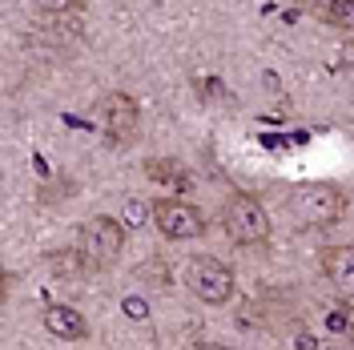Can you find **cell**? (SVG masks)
<instances>
[{
	"instance_id": "obj_6",
	"label": "cell",
	"mask_w": 354,
	"mask_h": 350,
	"mask_svg": "<svg viewBox=\"0 0 354 350\" xmlns=\"http://www.w3.org/2000/svg\"><path fill=\"white\" fill-rule=\"evenodd\" d=\"M149 218L157 221V230L165 238H174V241H189L205 230L201 210L194 201H185V197H157L153 205H149Z\"/></svg>"
},
{
	"instance_id": "obj_13",
	"label": "cell",
	"mask_w": 354,
	"mask_h": 350,
	"mask_svg": "<svg viewBox=\"0 0 354 350\" xmlns=\"http://www.w3.org/2000/svg\"><path fill=\"white\" fill-rule=\"evenodd\" d=\"M44 8H68V4H77V0H41Z\"/></svg>"
},
{
	"instance_id": "obj_14",
	"label": "cell",
	"mask_w": 354,
	"mask_h": 350,
	"mask_svg": "<svg viewBox=\"0 0 354 350\" xmlns=\"http://www.w3.org/2000/svg\"><path fill=\"white\" fill-rule=\"evenodd\" d=\"M302 4H322V0H302Z\"/></svg>"
},
{
	"instance_id": "obj_5",
	"label": "cell",
	"mask_w": 354,
	"mask_h": 350,
	"mask_svg": "<svg viewBox=\"0 0 354 350\" xmlns=\"http://www.w3.org/2000/svg\"><path fill=\"white\" fill-rule=\"evenodd\" d=\"M185 286L198 294L205 306H225L230 298H234V270L221 262V258H209V254H201V258H189L185 262Z\"/></svg>"
},
{
	"instance_id": "obj_12",
	"label": "cell",
	"mask_w": 354,
	"mask_h": 350,
	"mask_svg": "<svg viewBox=\"0 0 354 350\" xmlns=\"http://www.w3.org/2000/svg\"><path fill=\"white\" fill-rule=\"evenodd\" d=\"M125 306H129V314H133V318H145V302H141V298H129Z\"/></svg>"
},
{
	"instance_id": "obj_2",
	"label": "cell",
	"mask_w": 354,
	"mask_h": 350,
	"mask_svg": "<svg viewBox=\"0 0 354 350\" xmlns=\"http://www.w3.org/2000/svg\"><path fill=\"white\" fill-rule=\"evenodd\" d=\"M121 250H125V230H121V221L117 218H88L81 230H77V258L85 270H109L117 258H121Z\"/></svg>"
},
{
	"instance_id": "obj_7",
	"label": "cell",
	"mask_w": 354,
	"mask_h": 350,
	"mask_svg": "<svg viewBox=\"0 0 354 350\" xmlns=\"http://www.w3.org/2000/svg\"><path fill=\"white\" fill-rule=\"evenodd\" d=\"M41 322H44V330H48L53 338H61V342H85L88 338L85 314L73 310V306H44Z\"/></svg>"
},
{
	"instance_id": "obj_11",
	"label": "cell",
	"mask_w": 354,
	"mask_h": 350,
	"mask_svg": "<svg viewBox=\"0 0 354 350\" xmlns=\"http://www.w3.org/2000/svg\"><path fill=\"white\" fill-rule=\"evenodd\" d=\"M125 210H129V214H125V218H129V225H141V221H145V205H141L137 197H129V201H125Z\"/></svg>"
},
{
	"instance_id": "obj_1",
	"label": "cell",
	"mask_w": 354,
	"mask_h": 350,
	"mask_svg": "<svg viewBox=\"0 0 354 350\" xmlns=\"http://www.w3.org/2000/svg\"><path fill=\"white\" fill-rule=\"evenodd\" d=\"M286 205H290V218L298 225L326 230V225H334L346 214V194L338 185H330V181H302V185L290 190Z\"/></svg>"
},
{
	"instance_id": "obj_9",
	"label": "cell",
	"mask_w": 354,
	"mask_h": 350,
	"mask_svg": "<svg viewBox=\"0 0 354 350\" xmlns=\"http://www.w3.org/2000/svg\"><path fill=\"white\" fill-rule=\"evenodd\" d=\"M330 21L338 24V28H346V33H354V0H330Z\"/></svg>"
},
{
	"instance_id": "obj_10",
	"label": "cell",
	"mask_w": 354,
	"mask_h": 350,
	"mask_svg": "<svg viewBox=\"0 0 354 350\" xmlns=\"http://www.w3.org/2000/svg\"><path fill=\"white\" fill-rule=\"evenodd\" d=\"M351 322H354V310L351 306H334L330 314H326V330H330V334H346Z\"/></svg>"
},
{
	"instance_id": "obj_3",
	"label": "cell",
	"mask_w": 354,
	"mask_h": 350,
	"mask_svg": "<svg viewBox=\"0 0 354 350\" xmlns=\"http://www.w3.org/2000/svg\"><path fill=\"white\" fill-rule=\"evenodd\" d=\"M221 230L234 246H266L270 241V214L254 194H230L221 205Z\"/></svg>"
},
{
	"instance_id": "obj_4",
	"label": "cell",
	"mask_w": 354,
	"mask_h": 350,
	"mask_svg": "<svg viewBox=\"0 0 354 350\" xmlns=\"http://www.w3.org/2000/svg\"><path fill=\"white\" fill-rule=\"evenodd\" d=\"M93 121H97V129L109 137L113 145H129L137 129H141V105L133 101L129 93H105L97 105H93Z\"/></svg>"
},
{
	"instance_id": "obj_8",
	"label": "cell",
	"mask_w": 354,
	"mask_h": 350,
	"mask_svg": "<svg viewBox=\"0 0 354 350\" xmlns=\"http://www.w3.org/2000/svg\"><path fill=\"white\" fill-rule=\"evenodd\" d=\"M322 270H326V278L338 282L342 290H354V241L351 246H330V250H322Z\"/></svg>"
}]
</instances>
